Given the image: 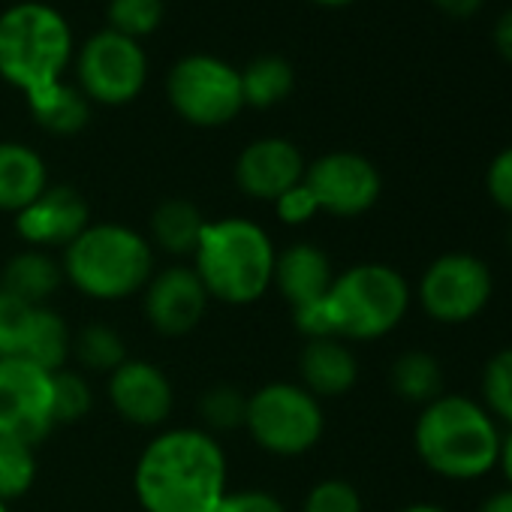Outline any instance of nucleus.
I'll list each match as a JSON object with an SVG mask.
<instances>
[{
  "label": "nucleus",
  "instance_id": "obj_13",
  "mask_svg": "<svg viewBox=\"0 0 512 512\" xmlns=\"http://www.w3.org/2000/svg\"><path fill=\"white\" fill-rule=\"evenodd\" d=\"M142 296H145V320L154 326V332L166 338L190 335L202 323L208 308V293L196 278V272L187 266L154 272Z\"/></svg>",
  "mask_w": 512,
  "mask_h": 512
},
{
  "label": "nucleus",
  "instance_id": "obj_16",
  "mask_svg": "<svg viewBox=\"0 0 512 512\" xmlns=\"http://www.w3.org/2000/svg\"><path fill=\"white\" fill-rule=\"evenodd\" d=\"M88 205L67 184H49L28 208L16 214V232L34 250L67 247L88 229Z\"/></svg>",
  "mask_w": 512,
  "mask_h": 512
},
{
  "label": "nucleus",
  "instance_id": "obj_35",
  "mask_svg": "<svg viewBox=\"0 0 512 512\" xmlns=\"http://www.w3.org/2000/svg\"><path fill=\"white\" fill-rule=\"evenodd\" d=\"M275 211H278V217H281L287 226H302V223H308V220H314V217L320 214L317 199H314V193L305 187V181L296 184V187H290L284 196H278V199H275Z\"/></svg>",
  "mask_w": 512,
  "mask_h": 512
},
{
  "label": "nucleus",
  "instance_id": "obj_27",
  "mask_svg": "<svg viewBox=\"0 0 512 512\" xmlns=\"http://www.w3.org/2000/svg\"><path fill=\"white\" fill-rule=\"evenodd\" d=\"M479 389H482L479 404L494 416V422L512 428V347H503L494 356H488Z\"/></svg>",
  "mask_w": 512,
  "mask_h": 512
},
{
  "label": "nucleus",
  "instance_id": "obj_41",
  "mask_svg": "<svg viewBox=\"0 0 512 512\" xmlns=\"http://www.w3.org/2000/svg\"><path fill=\"white\" fill-rule=\"evenodd\" d=\"M398 512H446L440 503H428V500H419V503H410V506H404V509H398Z\"/></svg>",
  "mask_w": 512,
  "mask_h": 512
},
{
  "label": "nucleus",
  "instance_id": "obj_44",
  "mask_svg": "<svg viewBox=\"0 0 512 512\" xmlns=\"http://www.w3.org/2000/svg\"><path fill=\"white\" fill-rule=\"evenodd\" d=\"M0 512H10V509H7V503H4V500H0Z\"/></svg>",
  "mask_w": 512,
  "mask_h": 512
},
{
  "label": "nucleus",
  "instance_id": "obj_15",
  "mask_svg": "<svg viewBox=\"0 0 512 512\" xmlns=\"http://www.w3.org/2000/svg\"><path fill=\"white\" fill-rule=\"evenodd\" d=\"M109 401L115 413L139 428H157L175 404L172 380L145 359H127L109 374Z\"/></svg>",
  "mask_w": 512,
  "mask_h": 512
},
{
  "label": "nucleus",
  "instance_id": "obj_42",
  "mask_svg": "<svg viewBox=\"0 0 512 512\" xmlns=\"http://www.w3.org/2000/svg\"><path fill=\"white\" fill-rule=\"evenodd\" d=\"M311 4H320V7H347L353 0H311Z\"/></svg>",
  "mask_w": 512,
  "mask_h": 512
},
{
  "label": "nucleus",
  "instance_id": "obj_14",
  "mask_svg": "<svg viewBox=\"0 0 512 512\" xmlns=\"http://www.w3.org/2000/svg\"><path fill=\"white\" fill-rule=\"evenodd\" d=\"M305 157L302 151L281 136H266L250 142L235 160V184L241 193L260 202H275L290 187L305 181Z\"/></svg>",
  "mask_w": 512,
  "mask_h": 512
},
{
  "label": "nucleus",
  "instance_id": "obj_34",
  "mask_svg": "<svg viewBox=\"0 0 512 512\" xmlns=\"http://www.w3.org/2000/svg\"><path fill=\"white\" fill-rule=\"evenodd\" d=\"M211 512H287V506L269 491L244 488V491H226Z\"/></svg>",
  "mask_w": 512,
  "mask_h": 512
},
{
  "label": "nucleus",
  "instance_id": "obj_9",
  "mask_svg": "<svg viewBox=\"0 0 512 512\" xmlns=\"http://www.w3.org/2000/svg\"><path fill=\"white\" fill-rule=\"evenodd\" d=\"M172 109L193 127H223L244 109L241 70L214 55H184L166 76Z\"/></svg>",
  "mask_w": 512,
  "mask_h": 512
},
{
  "label": "nucleus",
  "instance_id": "obj_6",
  "mask_svg": "<svg viewBox=\"0 0 512 512\" xmlns=\"http://www.w3.org/2000/svg\"><path fill=\"white\" fill-rule=\"evenodd\" d=\"M413 302L407 278L386 263H359L335 275L326 296L332 332L341 341H377L395 332Z\"/></svg>",
  "mask_w": 512,
  "mask_h": 512
},
{
  "label": "nucleus",
  "instance_id": "obj_20",
  "mask_svg": "<svg viewBox=\"0 0 512 512\" xmlns=\"http://www.w3.org/2000/svg\"><path fill=\"white\" fill-rule=\"evenodd\" d=\"M49 187L43 157L22 142H0V211L19 214Z\"/></svg>",
  "mask_w": 512,
  "mask_h": 512
},
{
  "label": "nucleus",
  "instance_id": "obj_33",
  "mask_svg": "<svg viewBox=\"0 0 512 512\" xmlns=\"http://www.w3.org/2000/svg\"><path fill=\"white\" fill-rule=\"evenodd\" d=\"M485 193L503 214L512 217V145L491 157L485 169Z\"/></svg>",
  "mask_w": 512,
  "mask_h": 512
},
{
  "label": "nucleus",
  "instance_id": "obj_31",
  "mask_svg": "<svg viewBox=\"0 0 512 512\" xmlns=\"http://www.w3.org/2000/svg\"><path fill=\"white\" fill-rule=\"evenodd\" d=\"M199 410L211 431H235V428H244L247 395L232 383H217L202 395Z\"/></svg>",
  "mask_w": 512,
  "mask_h": 512
},
{
  "label": "nucleus",
  "instance_id": "obj_28",
  "mask_svg": "<svg viewBox=\"0 0 512 512\" xmlns=\"http://www.w3.org/2000/svg\"><path fill=\"white\" fill-rule=\"evenodd\" d=\"M76 356L85 368L91 371H106L112 374L121 362H127V347L124 338L112 329V326H88L82 329V335L73 341Z\"/></svg>",
  "mask_w": 512,
  "mask_h": 512
},
{
  "label": "nucleus",
  "instance_id": "obj_24",
  "mask_svg": "<svg viewBox=\"0 0 512 512\" xmlns=\"http://www.w3.org/2000/svg\"><path fill=\"white\" fill-rule=\"evenodd\" d=\"M443 365L437 356L425 350H407L392 362L389 371V386L398 398L407 404H431L443 395Z\"/></svg>",
  "mask_w": 512,
  "mask_h": 512
},
{
  "label": "nucleus",
  "instance_id": "obj_36",
  "mask_svg": "<svg viewBox=\"0 0 512 512\" xmlns=\"http://www.w3.org/2000/svg\"><path fill=\"white\" fill-rule=\"evenodd\" d=\"M28 308H34V305L19 302L13 293H7L4 287H0V356H7V353H10L13 338H16V332H19V326H22Z\"/></svg>",
  "mask_w": 512,
  "mask_h": 512
},
{
  "label": "nucleus",
  "instance_id": "obj_26",
  "mask_svg": "<svg viewBox=\"0 0 512 512\" xmlns=\"http://www.w3.org/2000/svg\"><path fill=\"white\" fill-rule=\"evenodd\" d=\"M34 479H37L34 443L0 434V500L10 503V500L28 494Z\"/></svg>",
  "mask_w": 512,
  "mask_h": 512
},
{
  "label": "nucleus",
  "instance_id": "obj_3",
  "mask_svg": "<svg viewBox=\"0 0 512 512\" xmlns=\"http://www.w3.org/2000/svg\"><path fill=\"white\" fill-rule=\"evenodd\" d=\"M278 250L272 235L247 217L208 220L193 250V272L208 299L223 305L260 302L275 278Z\"/></svg>",
  "mask_w": 512,
  "mask_h": 512
},
{
  "label": "nucleus",
  "instance_id": "obj_19",
  "mask_svg": "<svg viewBox=\"0 0 512 512\" xmlns=\"http://www.w3.org/2000/svg\"><path fill=\"white\" fill-rule=\"evenodd\" d=\"M70 350H73V338H70L67 323L52 308L40 305V308H28L7 356L25 359L31 365L55 374L67 365Z\"/></svg>",
  "mask_w": 512,
  "mask_h": 512
},
{
  "label": "nucleus",
  "instance_id": "obj_18",
  "mask_svg": "<svg viewBox=\"0 0 512 512\" xmlns=\"http://www.w3.org/2000/svg\"><path fill=\"white\" fill-rule=\"evenodd\" d=\"M302 386L314 398H341L359 380V362L341 338L308 341L299 359Z\"/></svg>",
  "mask_w": 512,
  "mask_h": 512
},
{
  "label": "nucleus",
  "instance_id": "obj_7",
  "mask_svg": "<svg viewBox=\"0 0 512 512\" xmlns=\"http://www.w3.org/2000/svg\"><path fill=\"white\" fill-rule=\"evenodd\" d=\"M244 428L260 449L281 458H296L320 443L326 416L320 398H314L302 383L278 380L247 395Z\"/></svg>",
  "mask_w": 512,
  "mask_h": 512
},
{
  "label": "nucleus",
  "instance_id": "obj_38",
  "mask_svg": "<svg viewBox=\"0 0 512 512\" xmlns=\"http://www.w3.org/2000/svg\"><path fill=\"white\" fill-rule=\"evenodd\" d=\"M431 4H434L443 16L464 22V19L476 16V13L485 7V0H431Z\"/></svg>",
  "mask_w": 512,
  "mask_h": 512
},
{
  "label": "nucleus",
  "instance_id": "obj_5",
  "mask_svg": "<svg viewBox=\"0 0 512 512\" xmlns=\"http://www.w3.org/2000/svg\"><path fill=\"white\" fill-rule=\"evenodd\" d=\"M73 61V31L61 10L22 0L0 13V76L22 94L64 79Z\"/></svg>",
  "mask_w": 512,
  "mask_h": 512
},
{
  "label": "nucleus",
  "instance_id": "obj_10",
  "mask_svg": "<svg viewBox=\"0 0 512 512\" xmlns=\"http://www.w3.org/2000/svg\"><path fill=\"white\" fill-rule=\"evenodd\" d=\"M79 91L103 106L133 103L148 82V55L139 40L115 31H97L88 37L76 58Z\"/></svg>",
  "mask_w": 512,
  "mask_h": 512
},
{
  "label": "nucleus",
  "instance_id": "obj_8",
  "mask_svg": "<svg viewBox=\"0 0 512 512\" xmlns=\"http://www.w3.org/2000/svg\"><path fill=\"white\" fill-rule=\"evenodd\" d=\"M413 296L428 320L440 326H464L488 308L494 275L482 256L464 250L440 253L425 266Z\"/></svg>",
  "mask_w": 512,
  "mask_h": 512
},
{
  "label": "nucleus",
  "instance_id": "obj_23",
  "mask_svg": "<svg viewBox=\"0 0 512 512\" xmlns=\"http://www.w3.org/2000/svg\"><path fill=\"white\" fill-rule=\"evenodd\" d=\"M205 217L199 211V205H193L190 199H166L154 208L151 214V235L154 241L175 256H193L199 235L205 229Z\"/></svg>",
  "mask_w": 512,
  "mask_h": 512
},
{
  "label": "nucleus",
  "instance_id": "obj_25",
  "mask_svg": "<svg viewBox=\"0 0 512 512\" xmlns=\"http://www.w3.org/2000/svg\"><path fill=\"white\" fill-rule=\"evenodd\" d=\"M296 88V70L284 55H260L241 70L244 106L269 109L284 103Z\"/></svg>",
  "mask_w": 512,
  "mask_h": 512
},
{
  "label": "nucleus",
  "instance_id": "obj_37",
  "mask_svg": "<svg viewBox=\"0 0 512 512\" xmlns=\"http://www.w3.org/2000/svg\"><path fill=\"white\" fill-rule=\"evenodd\" d=\"M491 40H494L497 55H500L506 64H512V7H509V10H503V13H500V19L494 22V34H491Z\"/></svg>",
  "mask_w": 512,
  "mask_h": 512
},
{
  "label": "nucleus",
  "instance_id": "obj_11",
  "mask_svg": "<svg viewBox=\"0 0 512 512\" xmlns=\"http://www.w3.org/2000/svg\"><path fill=\"white\" fill-rule=\"evenodd\" d=\"M305 187L314 193L317 208L332 217H359L368 214L380 193V169L356 151H329L308 163Z\"/></svg>",
  "mask_w": 512,
  "mask_h": 512
},
{
  "label": "nucleus",
  "instance_id": "obj_1",
  "mask_svg": "<svg viewBox=\"0 0 512 512\" xmlns=\"http://www.w3.org/2000/svg\"><path fill=\"white\" fill-rule=\"evenodd\" d=\"M226 479V452L202 428L160 431L133 470L136 500L145 512H211L229 491Z\"/></svg>",
  "mask_w": 512,
  "mask_h": 512
},
{
  "label": "nucleus",
  "instance_id": "obj_40",
  "mask_svg": "<svg viewBox=\"0 0 512 512\" xmlns=\"http://www.w3.org/2000/svg\"><path fill=\"white\" fill-rule=\"evenodd\" d=\"M476 512H512V488L491 491V494L476 506Z\"/></svg>",
  "mask_w": 512,
  "mask_h": 512
},
{
  "label": "nucleus",
  "instance_id": "obj_30",
  "mask_svg": "<svg viewBox=\"0 0 512 512\" xmlns=\"http://www.w3.org/2000/svg\"><path fill=\"white\" fill-rule=\"evenodd\" d=\"M94 395L91 386L82 374L76 371H55L52 374V413H55V425L64 422H79L91 413Z\"/></svg>",
  "mask_w": 512,
  "mask_h": 512
},
{
  "label": "nucleus",
  "instance_id": "obj_22",
  "mask_svg": "<svg viewBox=\"0 0 512 512\" xmlns=\"http://www.w3.org/2000/svg\"><path fill=\"white\" fill-rule=\"evenodd\" d=\"M25 100L34 121L55 136H76L85 130L91 118V100L76 85H67L64 79L34 94H25Z\"/></svg>",
  "mask_w": 512,
  "mask_h": 512
},
{
  "label": "nucleus",
  "instance_id": "obj_4",
  "mask_svg": "<svg viewBox=\"0 0 512 512\" xmlns=\"http://www.w3.org/2000/svg\"><path fill=\"white\" fill-rule=\"evenodd\" d=\"M64 278L88 299L121 302L142 293L154 275L148 238L124 223H88L64 247Z\"/></svg>",
  "mask_w": 512,
  "mask_h": 512
},
{
  "label": "nucleus",
  "instance_id": "obj_17",
  "mask_svg": "<svg viewBox=\"0 0 512 512\" xmlns=\"http://www.w3.org/2000/svg\"><path fill=\"white\" fill-rule=\"evenodd\" d=\"M332 284H335V269L323 247L311 241H299L278 253L272 287H278V293L293 311L323 302Z\"/></svg>",
  "mask_w": 512,
  "mask_h": 512
},
{
  "label": "nucleus",
  "instance_id": "obj_29",
  "mask_svg": "<svg viewBox=\"0 0 512 512\" xmlns=\"http://www.w3.org/2000/svg\"><path fill=\"white\" fill-rule=\"evenodd\" d=\"M106 19L109 31L142 43L163 22V0H109Z\"/></svg>",
  "mask_w": 512,
  "mask_h": 512
},
{
  "label": "nucleus",
  "instance_id": "obj_21",
  "mask_svg": "<svg viewBox=\"0 0 512 512\" xmlns=\"http://www.w3.org/2000/svg\"><path fill=\"white\" fill-rule=\"evenodd\" d=\"M61 281H64L61 263H55L46 250L31 247V250L16 253L7 263L4 278H0V287H4L7 293H13L19 302L40 308L49 302V296L58 293Z\"/></svg>",
  "mask_w": 512,
  "mask_h": 512
},
{
  "label": "nucleus",
  "instance_id": "obj_43",
  "mask_svg": "<svg viewBox=\"0 0 512 512\" xmlns=\"http://www.w3.org/2000/svg\"><path fill=\"white\" fill-rule=\"evenodd\" d=\"M506 250L512 253V220H509V229H506Z\"/></svg>",
  "mask_w": 512,
  "mask_h": 512
},
{
  "label": "nucleus",
  "instance_id": "obj_12",
  "mask_svg": "<svg viewBox=\"0 0 512 512\" xmlns=\"http://www.w3.org/2000/svg\"><path fill=\"white\" fill-rule=\"evenodd\" d=\"M52 425V374L25 359L0 356V434L37 446Z\"/></svg>",
  "mask_w": 512,
  "mask_h": 512
},
{
  "label": "nucleus",
  "instance_id": "obj_39",
  "mask_svg": "<svg viewBox=\"0 0 512 512\" xmlns=\"http://www.w3.org/2000/svg\"><path fill=\"white\" fill-rule=\"evenodd\" d=\"M494 470H500L506 488H512V428H506L500 434V452H497V467Z\"/></svg>",
  "mask_w": 512,
  "mask_h": 512
},
{
  "label": "nucleus",
  "instance_id": "obj_2",
  "mask_svg": "<svg viewBox=\"0 0 512 512\" xmlns=\"http://www.w3.org/2000/svg\"><path fill=\"white\" fill-rule=\"evenodd\" d=\"M500 434V425L479 401L443 392L416 416L413 449L434 476L473 482L497 467Z\"/></svg>",
  "mask_w": 512,
  "mask_h": 512
},
{
  "label": "nucleus",
  "instance_id": "obj_32",
  "mask_svg": "<svg viewBox=\"0 0 512 512\" xmlns=\"http://www.w3.org/2000/svg\"><path fill=\"white\" fill-rule=\"evenodd\" d=\"M302 512H365V503L353 482L323 479L308 491Z\"/></svg>",
  "mask_w": 512,
  "mask_h": 512
}]
</instances>
